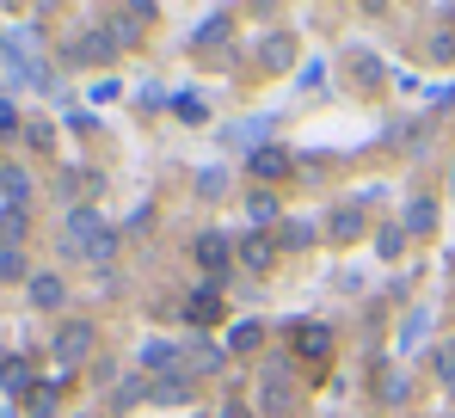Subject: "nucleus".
<instances>
[{
	"instance_id": "nucleus-20",
	"label": "nucleus",
	"mask_w": 455,
	"mask_h": 418,
	"mask_svg": "<svg viewBox=\"0 0 455 418\" xmlns=\"http://www.w3.org/2000/svg\"><path fill=\"white\" fill-rule=\"evenodd\" d=\"M277 240H283V246H307V240H314V228H307V221H283V234H277Z\"/></svg>"
},
{
	"instance_id": "nucleus-18",
	"label": "nucleus",
	"mask_w": 455,
	"mask_h": 418,
	"mask_svg": "<svg viewBox=\"0 0 455 418\" xmlns=\"http://www.w3.org/2000/svg\"><path fill=\"white\" fill-rule=\"evenodd\" d=\"M228 37V12H210L204 25H197V44H222Z\"/></svg>"
},
{
	"instance_id": "nucleus-13",
	"label": "nucleus",
	"mask_w": 455,
	"mask_h": 418,
	"mask_svg": "<svg viewBox=\"0 0 455 418\" xmlns=\"http://www.w3.org/2000/svg\"><path fill=\"white\" fill-rule=\"evenodd\" d=\"M25 221H31L25 209H6V204H0V246H19V240H25Z\"/></svg>"
},
{
	"instance_id": "nucleus-10",
	"label": "nucleus",
	"mask_w": 455,
	"mask_h": 418,
	"mask_svg": "<svg viewBox=\"0 0 455 418\" xmlns=\"http://www.w3.org/2000/svg\"><path fill=\"white\" fill-rule=\"evenodd\" d=\"M271 259H277V246H271V240H265V234H252V240H246V246H240V265H246V271H265V265H271Z\"/></svg>"
},
{
	"instance_id": "nucleus-4",
	"label": "nucleus",
	"mask_w": 455,
	"mask_h": 418,
	"mask_svg": "<svg viewBox=\"0 0 455 418\" xmlns=\"http://www.w3.org/2000/svg\"><path fill=\"white\" fill-rule=\"evenodd\" d=\"M142 369H160V375H179V369H185V350L172 345V339H148V345H142ZM185 375H191V369H185Z\"/></svg>"
},
{
	"instance_id": "nucleus-8",
	"label": "nucleus",
	"mask_w": 455,
	"mask_h": 418,
	"mask_svg": "<svg viewBox=\"0 0 455 418\" xmlns=\"http://www.w3.org/2000/svg\"><path fill=\"white\" fill-rule=\"evenodd\" d=\"M197 265H204L210 277H222V271H228V240H222V234H204V240H197Z\"/></svg>"
},
{
	"instance_id": "nucleus-22",
	"label": "nucleus",
	"mask_w": 455,
	"mask_h": 418,
	"mask_svg": "<svg viewBox=\"0 0 455 418\" xmlns=\"http://www.w3.org/2000/svg\"><path fill=\"white\" fill-rule=\"evenodd\" d=\"M332 234L351 240V234H357V209H332Z\"/></svg>"
},
{
	"instance_id": "nucleus-3",
	"label": "nucleus",
	"mask_w": 455,
	"mask_h": 418,
	"mask_svg": "<svg viewBox=\"0 0 455 418\" xmlns=\"http://www.w3.org/2000/svg\"><path fill=\"white\" fill-rule=\"evenodd\" d=\"M62 388H68V369L44 375V382L25 394V418H50V413H56V400H62Z\"/></svg>"
},
{
	"instance_id": "nucleus-2",
	"label": "nucleus",
	"mask_w": 455,
	"mask_h": 418,
	"mask_svg": "<svg viewBox=\"0 0 455 418\" xmlns=\"http://www.w3.org/2000/svg\"><path fill=\"white\" fill-rule=\"evenodd\" d=\"M92 350V320H68L62 333H56V369H68L75 375V363Z\"/></svg>"
},
{
	"instance_id": "nucleus-6",
	"label": "nucleus",
	"mask_w": 455,
	"mask_h": 418,
	"mask_svg": "<svg viewBox=\"0 0 455 418\" xmlns=\"http://www.w3.org/2000/svg\"><path fill=\"white\" fill-rule=\"evenodd\" d=\"M25 289H31V308H62V295H68V283L50 277V271H37V277L25 283Z\"/></svg>"
},
{
	"instance_id": "nucleus-15",
	"label": "nucleus",
	"mask_w": 455,
	"mask_h": 418,
	"mask_svg": "<svg viewBox=\"0 0 455 418\" xmlns=\"http://www.w3.org/2000/svg\"><path fill=\"white\" fill-rule=\"evenodd\" d=\"M431 221H437V204H431V197H419V204H406V228H412V234H425Z\"/></svg>"
},
{
	"instance_id": "nucleus-12",
	"label": "nucleus",
	"mask_w": 455,
	"mask_h": 418,
	"mask_svg": "<svg viewBox=\"0 0 455 418\" xmlns=\"http://www.w3.org/2000/svg\"><path fill=\"white\" fill-rule=\"evenodd\" d=\"M216 314H222L216 289H204V295H191V301H185V320H191V326H204V320H216Z\"/></svg>"
},
{
	"instance_id": "nucleus-1",
	"label": "nucleus",
	"mask_w": 455,
	"mask_h": 418,
	"mask_svg": "<svg viewBox=\"0 0 455 418\" xmlns=\"http://www.w3.org/2000/svg\"><path fill=\"white\" fill-rule=\"evenodd\" d=\"M111 246H117V234L105 228V215H99V209H92V204L68 209V221H62V253H68V259H92V265L105 271Z\"/></svg>"
},
{
	"instance_id": "nucleus-14",
	"label": "nucleus",
	"mask_w": 455,
	"mask_h": 418,
	"mask_svg": "<svg viewBox=\"0 0 455 418\" xmlns=\"http://www.w3.org/2000/svg\"><path fill=\"white\" fill-rule=\"evenodd\" d=\"M31 283V271H25V253H19V246H0V283Z\"/></svg>"
},
{
	"instance_id": "nucleus-23",
	"label": "nucleus",
	"mask_w": 455,
	"mask_h": 418,
	"mask_svg": "<svg viewBox=\"0 0 455 418\" xmlns=\"http://www.w3.org/2000/svg\"><path fill=\"white\" fill-rule=\"evenodd\" d=\"M0 136H25V124H19V111H12V99H0Z\"/></svg>"
},
{
	"instance_id": "nucleus-26",
	"label": "nucleus",
	"mask_w": 455,
	"mask_h": 418,
	"mask_svg": "<svg viewBox=\"0 0 455 418\" xmlns=\"http://www.w3.org/2000/svg\"><path fill=\"white\" fill-rule=\"evenodd\" d=\"M228 418H246V413H240V406H228Z\"/></svg>"
},
{
	"instance_id": "nucleus-9",
	"label": "nucleus",
	"mask_w": 455,
	"mask_h": 418,
	"mask_svg": "<svg viewBox=\"0 0 455 418\" xmlns=\"http://www.w3.org/2000/svg\"><path fill=\"white\" fill-rule=\"evenodd\" d=\"M283 173H290V154H283V148H259V154H252V179H271V185H277Z\"/></svg>"
},
{
	"instance_id": "nucleus-11",
	"label": "nucleus",
	"mask_w": 455,
	"mask_h": 418,
	"mask_svg": "<svg viewBox=\"0 0 455 418\" xmlns=\"http://www.w3.org/2000/svg\"><path fill=\"white\" fill-rule=\"evenodd\" d=\"M296 350H302V357H326V350H332V333H326V326H296Z\"/></svg>"
},
{
	"instance_id": "nucleus-17",
	"label": "nucleus",
	"mask_w": 455,
	"mask_h": 418,
	"mask_svg": "<svg viewBox=\"0 0 455 418\" xmlns=\"http://www.w3.org/2000/svg\"><path fill=\"white\" fill-rule=\"evenodd\" d=\"M290 56H296V37H271L265 44V68H283Z\"/></svg>"
},
{
	"instance_id": "nucleus-19",
	"label": "nucleus",
	"mask_w": 455,
	"mask_h": 418,
	"mask_svg": "<svg viewBox=\"0 0 455 418\" xmlns=\"http://www.w3.org/2000/svg\"><path fill=\"white\" fill-rule=\"evenodd\" d=\"M425 326H431V314H412V320H406V333H400V350L419 345V339H425Z\"/></svg>"
},
{
	"instance_id": "nucleus-16",
	"label": "nucleus",
	"mask_w": 455,
	"mask_h": 418,
	"mask_svg": "<svg viewBox=\"0 0 455 418\" xmlns=\"http://www.w3.org/2000/svg\"><path fill=\"white\" fill-rule=\"evenodd\" d=\"M259 339H265V326H259V320H240V326H234V339H228V350H252Z\"/></svg>"
},
{
	"instance_id": "nucleus-21",
	"label": "nucleus",
	"mask_w": 455,
	"mask_h": 418,
	"mask_svg": "<svg viewBox=\"0 0 455 418\" xmlns=\"http://www.w3.org/2000/svg\"><path fill=\"white\" fill-rule=\"evenodd\" d=\"M246 215L265 228V221H277V204H271V197H246Z\"/></svg>"
},
{
	"instance_id": "nucleus-5",
	"label": "nucleus",
	"mask_w": 455,
	"mask_h": 418,
	"mask_svg": "<svg viewBox=\"0 0 455 418\" xmlns=\"http://www.w3.org/2000/svg\"><path fill=\"white\" fill-rule=\"evenodd\" d=\"M37 382H31V363L12 350V357H0V394H12V400H25Z\"/></svg>"
},
{
	"instance_id": "nucleus-24",
	"label": "nucleus",
	"mask_w": 455,
	"mask_h": 418,
	"mask_svg": "<svg viewBox=\"0 0 455 418\" xmlns=\"http://www.w3.org/2000/svg\"><path fill=\"white\" fill-rule=\"evenodd\" d=\"M154 382H124V388H117V394H111V400H117V406H136V400H142V394H148Z\"/></svg>"
},
{
	"instance_id": "nucleus-7",
	"label": "nucleus",
	"mask_w": 455,
	"mask_h": 418,
	"mask_svg": "<svg viewBox=\"0 0 455 418\" xmlns=\"http://www.w3.org/2000/svg\"><path fill=\"white\" fill-rule=\"evenodd\" d=\"M0 197H6V209H25L31 204V179L19 166H0Z\"/></svg>"
},
{
	"instance_id": "nucleus-25",
	"label": "nucleus",
	"mask_w": 455,
	"mask_h": 418,
	"mask_svg": "<svg viewBox=\"0 0 455 418\" xmlns=\"http://www.w3.org/2000/svg\"><path fill=\"white\" fill-rule=\"evenodd\" d=\"M25 141H31V148H56V130H50V124H25Z\"/></svg>"
}]
</instances>
